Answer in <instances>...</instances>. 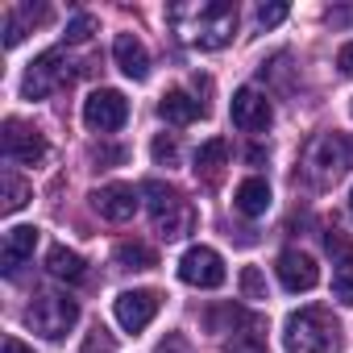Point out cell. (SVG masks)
<instances>
[{
    "mask_svg": "<svg viewBox=\"0 0 353 353\" xmlns=\"http://www.w3.org/2000/svg\"><path fill=\"white\" fill-rule=\"evenodd\" d=\"M170 26L188 46L196 50H221L237 34V9L229 0H208V5H174Z\"/></svg>",
    "mask_w": 353,
    "mask_h": 353,
    "instance_id": "cell-1",
    "label": "cell"
},
{
    "mask_svg": "<svg viewBox=\"0 0 353 353\" xmlns=\"http://www.w3.org/2000/svg\"><path fill=\"white\" fill-rule=\"evenodd\" d=\"M336 345H341V324L324 307L291 312L283 324V349L287 353H336Z\"/></svg>",
    "mask_w": 353,
    "mask_h": 353,
    "instance_id": "cell-2",
    "label": "cell"
},
{
    "mask_svg": "<svg viewBox=\"0 0 353 353\" xmlns=\"http://www.w3.org/2000/svg\"><path fill=\"white\" fill-rule=\"evenodd\" d=\"M141 196H145V204H150V221H154V229H158L166 241L188 237V233L196 229V208H192V200H188L183 192H174V188L150 179V183L141 188Z\"/></svg>",
    "mask_w": 353,
    "mask_h": 353,
    "instance_id": "cell-3",
    "label": "cell"
},
{
    "mask_svg": "<svg viewBox=\"0 0 353 353\" xmlns=\"http://www.w3.org/2000/svg\"><path fill=\"white\" fill-rule=\"evenodd\" d=\"M26 324L46 336V341H63L75 324H79V303L71 295H59V291H42L30 307H26Z\"/></svg>",
    "mask_w": 353,
    "mask_h": 353,
    "instance_id": "cell-4",
    "label": "cell"
},
{
    "mask_svg": "<svg viewBox=\"0 0 353 353\" xmlns=\"http://www.w3.org/2000/svg\"><path fill=\"white\" fill-rule=\"evenodd\" d=\"M307 179L312 183H336L341 174L353 166V141L341 137V133H320L312 145H307Z\"/></svg>",
    "mask_w": 353,
    "mask_h": 353,
    "instance_id": "cell-5",
    "label": "cell"
},
{
    "mask_svg": "<svg viewBox=\"0 0 353 353\" xmlns=\"http://www.w3.org/2000/svg\"><path fill=\"white\" fill-rule=\"evenodd\" d=\"M67 67H71V63L63 59V50L38 54V59L30 63L26 79H21V96H26V100H46L50 92H59L63 83H71V71H67Z\"/></svg>",
    "mask_w": 353,
    "mask_h": 353,
    "instance_id": "cell-6",
    "label": "cell"
},
{
    "mask_svg": "<svg viewBox=\"0 0 353 353\" xmlns=\"http://www.w3.org/2000/svg\"><path fill=\"white\" fill-rule=\"evenodd\" d=\"M179 279L188 287H200V291H216L229 270H225V258L212 250V245H192L183 258H179Z\"/></svg>",
    "mask_w": 353,
    "mask_h": 353,
    "instance_id": "cell-7",
    "label": "cell"
},
{
    "mask_svg": "<svg viewBox=\"0 0 353 353\" xmlns=\"http://www.w3.org/2000/svg\"><path fill=\"white\" fill-rule=\"evenodd\" d=\"M125 121H129V100H125V92L100 88V92H92V96L83 100V125H88V129H96V133H117Z\"/></svg>",
    "mask_w": 353,
    "mask_h": 353,
    "instance_id": "cell-8",
    "label": "cell"
},
{
    "mask_svg": "<svg viewBox=\"0 0 353 353\" xmlns=\"http://www.w3.org/2000/svg\"><path fill=\"white\" fill-rule=\"evenodd\" d=\"M229 117H233V125L241 133H266L270 121H274V108H270V100L258 88H237L233 104H229Z\"/></svg>",
    "mask_w": 353,
    "mask_h": 353,
    "instance_id": "cell-9",
    "label": "cell"
},
{
    "mask_svg": "<svg viewBox=\"0 0 353 353\" xmlns=\"http://www.w3.org/2000/svg\"><path fill=\"white\" fill-rule=\"evenodd\" d=\"M0 145H5V158L26 162V166H34V162H42V158H46V137H42L34 125L17 121V117H9V121H5Z\"/></svg>",
    "mask_w": 353,
    "mask_h": 353,
    "instance_id": "cell-10",
    "label": "cell"
},
{
    "mask_svg": "<svg viewBox=\"0 0 353 353\" xmlns=\"http://www.w3.org/2000/svg\"><path fill=\"white\" fill-rule=\"evenodd\" d=\"M92 208L104 216V221H133V212L141 208V192L129 188V183H104L92 192Z\"/></svg>",
    "mask_w": 353,
    "mask_h": 353,
    "instance_id": "cell-11",
    "label": "cell"
},
{
    "mask_svg": "<svg viewBox=\"0 0 353 353\" xmlns=\"http://www.w3.org/2000/svg\"><path fill=\"white\" fill-rule=\"evenodd\" d=\"M274 270H279V283H283L287 291H312V287L320 283V266H316V258L303 254V250H283L279 262H274Z\"/></svg>",
    "mask_w": 353,
    "mask_h": 353,
    "instance_id": "cell-12",
    "label": "cell"
},
{
    "mask_svg": "<svg viewBox=\"0 0 353 353\" xmlns=\"http://www.w3.org/2000/svg\"><path fill=\"white\" fill-rule=\"evenodd\" d=\"M112 312H117V324L125 332H141L158 316V295L154 291H121L117 303H112Z\"/></svg>",
    "mask_w": 353,
    "mask_h": 353,
    "instance_id": "cell-13",
    "label": "cell"
},
{
    "mask_svg": "<svg viewBox=\"0 0 353 353\" xmlns=\"http://www.w3.org/2000/svg\"><path fill=\"white\" fill-rule=\"evenodd\" d=\"M34 245H38V229L34 225H13L5 233V245H0V266H5V274H13L26 258H34Z\"/></svg>",
    "mask_w": 353,
    "mask_h": 353,
    "instance_id": "cell-14",
    "label": "cell"
},
{
    "mask_svg": "<svg viewBox=\"0 0 353 353\" xmlns=\"http://www.w3.org/2000/svg\"><path fill=\"white\" fill-rule=\"evenodd\" d=\"M208 108L200 104V100H192L183 88H170L162 100H158V117L166 121V125H192V121H200Z\"/></svg>",
    "mask_w": 353,
    "mask_h": 353,
    "instance_id": "cell-15",
    "label": "cell"
},
{
    "mask_svg": "<svg viewBox=\"0 0 353 353\" xmlns=\"http://www.w3.org/2000/svg\"><path fill=\"white\" fill-rule=\"evenodd\" d=\"M112 59H117V67H121L129 79H145V75H150V50H145L133 34H117Z\"/></svg>",
    "mask_w": 353,
    "mask_h": 353,
    "instance_id": "cell-16",
    "label": "cell"
},
{
    "mask_svg": "<svg viewBox=\"0 0 353 353\" xmlns=\"http://www.w3.org/2000/svg\"><path fill=\"white\" fill-rule=\"evenodd\" d=\"M225 353H266V324L250 312H237V332L225 341Z\"/></svg>",
    "mask_w": 353,
    "mask_h": 353,
    "instance_id": "cell-17",
    "label": "cell"
},
{
    "mask_svg": "<svg viewBox=\"0 0 353 353\" xmlns=\"http://www.w3.org/2000/svg\"><path fill=\"white\" fill-rule=\"evenodd\" d=\"M233 208H237L241 216H250V221L266 216V208H270V183H266V179H245V183H237Z\"/></svg>",
    "mask_w": 353,
    "mask_h": 353,
    "instance_id": "cell-18",
    "label": "cell"
},
{
    "mask_svg": "<svg viewBox=\"0 0 353 353\" xmlns=\"http://www.w3.org/2000/svg\"><path fill=\"white\" fill-rule=\"evenodd\" d=\"M46 266H50L54 279H67V283H83V279H88V262H83L75 250H67V245H50Z\"/></svg>",
    "mask_w": 353,
    "mask_h": 353,
    "instance_id": "cell-19",
    "label": "cell"
},
{
    "mask_svg": "<svg viewBox=\"0 0 353 353\" xmlns=\"http://www.w3.org/2000/svg\"><path fill=\"white\" fill-rule=\"evenodd\" d=\"M225 162H229V141L225 137H208L196 150V174H200V179H221Z\"/></svg>",
    "mask_w": 353,
    "mask_h": 353,
    "instance_id": "cell-20",
    "label": "cell"
},
{
    "mask_svg": "<svg viewBox=\"0 0 353 353\" xmlns=\"http://www.w3.org/2000/svg\"><path fill=\"white\" fill-rule=\"evenodd\" d=\"M30 200H34V188L21 179V174L5 170V179H0V212H5V216H13V212H21Z\"/></svg>",
    "mask_w": 353,
    "mask_h": 353,
    "instance_id": "cell-21",
    "label": "cell"
},
{
    "mask_svg": "<svg viewBox=\"0 0 353 353\" xmlns=\"http://www.w3.org/2000/svg\"><path fill=\"white\" fill-rule=\"evenodd\" d=\"M46 17H50V9H38V13H34L30 5H26V9H9V13H5V46H9V50L21 46V38L30 34V26L46 21Z\"/></svg>",
    "mask_w": 353,
    "mask_h": 353,
    "instance_id": "cell-22",
    "label": "cell"
},
{
    "mask_svg": "<svg viewBox=\"0 0 353 353\" xmlns=\"http://www.w3.org/2000/svg\"><path fill=\"white\" fill-rule=\"evenodd\" d=\"M112 258H117V266H125V270H150V266H158V254H154L145 241H121V245L112 250Z\"/></svg>",
    "mask_w": 353,
    "mask_h": 353,
    "instance_id": "cell-23",
    "label": "cell"
},
{
    "mask_svg": "<svg viewBox=\"0 0 353 353\" xmlns=\"http://www.w3.org/2000/svg\"><path fill=\"white\" fill-rule=\"evenodd\" d=\"M324 245H328V254H332V266H336V270H341V266H353V241H345V233L328 229V233H324Z\"/></svg>",
    "mask_w": 353,
    "mask_h": 353,
    "instance_id": "cell-24",
    "label": "cell"
},
{
    "mask_svg": "<svg viewBox=\"0 0 353 353\" xmlns=\"http://www.w3.org/2000/svg\"><path fill=\"white\" fill-rule=\"evenodd\" d=\"M237 287H241V299H266V274L258 266H245Z\"/></svg>",
    "mask_w": 353,
    "mask_h": 353,
    "instance_id": "cell-25",
    "label": "cell"
},
{
    "mask_svg": "<svg viewBox=\"0 0 353 353\" xmlns=\"http://www.w3.org/2000/svg\"><path fill=\"white\" fill-rule=\"evenodd\" d=\"M92 34H96V17H92V13H79V17L67 21V34H63V38H67V46H79V42H88Z\"/></svg>",
    "mask_w": 353,
    "mask_h": 353,
    "instance_id": "cell-26",
    "label": "cell"
},
{
    "mask_svg": "<svg viewBox=\"0 0 353 353\" xmlns=\"http://www.w3.org/2000/svg\"><path fill=\"white\" fill-rule=\"evenodd\" d=\"M332 299H336L341 307H353V266L332 270Z\"/></svg>",
    "mask_w": 353,
    "mask_h": 353,
    "instance_id": "cell-27",
    "label": "cell"
},
{
    "mask_svg": "<svg viewBox=\"0 0 353 353\" xmlns=\"http://www.w3.org/2000/svg\"><path fill=\"white\" fill-rule=\"evenodd\" d=\"M150 154H154V162L158 166H174V162H179V145H174V137H154V145H150Z\"/></svg>",
    "mask_w": 353,
    "mask_h": 353,
    "instance_id": "cell-28",
    "label": "cell"
},
{
    "mask_svg": "<svg viewBox=\"0 0 353 353\" xmlns=\"http://www.w3.org/2000/svg\"><path fill=\"white\" fill-rule=\"evenodd\" d=\"M279 21H287V5H279V0L274 5H258V26L262 30H274Z\"/></svg>",
    "mask_w": 353,
    "mask_h": 353,
    "instance_id": "cell-29",
    "label": "cell"
},
{
    "mask_svg": "<svg viewBox=\"0 0 353 353\" xmlns=\"http://www.w3.org/2000/svg\"><path fill=\"white\" fill-rule=\"evenodd\" d=\"M336 67H341L345 79H353V42H345V46L336 50Z\"/></svg>",
    "mask_w": 353,
    "mask_h": 353,
    "instance_id": "cell-30",
    "label": "cell"
},
{
    "mask_svg": "<svg viewBox=\"0 0 353 353\" xmlns=\"http://www.w3.org/2000/svg\"><path fill=\"white\" fill-rule=\"evenodd\" d=\"M96 162H125V150L112 145V150H96Z\"/></svg>",
    "mask_w": 353,
    "mask_h": 353,
    "instance_id": "cell-31",
    "label": "cell"
},
{
    "mask_svg": "<svg viewBox=\"0 0 353 353\" xmlns=\"http://www.w3.org/2000/svg\"><path fill=\"white\" fill-rule=\"evenodd\" d=\"M5 353H34V349H30L26 341H17V336H9V341H5Z\"/></svg>",
    "mask_w": 353,
    "mask_h": 353,
    "instance_id": "cell-32",
    "label": "cell"
},
{
    "mask_svg": "<svg viewBox=\"0 0 353 353\" xmlns=\"http://www.w3.org/2000/svg\"><path fill=\"white\" fill-rule=\"evenodd\" d=\"M349 212H353V192H349Z\"/></svg>",
    "mask_w": 353,
    "mask_h": 353,
    "instance_id": "cell-33",
    "label": "cell"
},
{
    "mask_svg": "<svg viewBox=\"0 0 353 353\" xmlns=\"http://www.w3.org/2000/svg\"><path fill=\"white\" fill-rule=\"evenodd\" d=\"M349 112H353V104H349Z\"/></svg>",
    "mask_w": 353,
    "mask_h": 353,
    "instance_id": "cell-34",
    "label": "cell"
}]
</instances>
